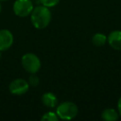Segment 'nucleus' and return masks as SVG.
<instances>
[{"label": "nucleus", "instance_id": "1", "mask_svg": "<svg viewBox=\"0 0 121 121\" xmlns=\"http://www.w3.org/2000/svg\"><path fill=\"white\" fill-rule=\"evenodd\" d=\"M31 16V22L35 28L42 30L50 24L52 20V13L49 8L43 5L37 6L32 10Z\"/></svg>", "mask_w": 121, "mask_h": 121}, {"label": "nucleus", "instance_id": "2", "mask_svg": "<svg viewBox=\"0 0 121 121\" xmlns=\"http://www.w3.org/2000/svg\"><path fill=\"white\" fill-rule=\"evenodd\" d=\"M56 114L62 120L73 119L78 114V107L71 101H65L59 104L56 108Z\"/></svg>", "mask_w": 121, "mask_h": 121}, {"label": "nucleus", "instance_id": "3", "mask_svg": "<svg viewBox=\"0 0 121 121\" xmlns=\"http://www.w3.org/2000/svg\"><path fill=\"white\" fill-rule=\"evenodd\" d=\"M21 63L23 69L30 74L37 73L40 71L42 66V63L39 57L36 54L31 53V52L26 53L22 56Z\"/></svg>", "mask_w": 121, "mask_h": 121}, {"label": "nucleus", "instance_id": "4", "mask_svg": "<svg viewBox=\"0 0 121 121\" xmlns=\"http://www.w3.org/2000/svg\"><path fill=\"white\" fill-rule=\"evenodd\" d=\"M33 9V4L31 0H16L13 6L14 14L19 17H26L29 16Z\"/></svg>", "mask_w": 121, "mask_h": 121}, {"label": "nucleus", "instance_id": "5", "mask_svg": "<svg viewBox=\"0 0 121 121\" xmlns=\"http://www.w3.org/2000/svg\"><path fill=\"white\" fill-rule=\"evenodd\" d=\"M28 81L22 78H17L12 81L9 84V89L11 94L14 95H22L26 94L29 90Z\"/></svg>", "mask_w": 121, "mask_h": 121}, {"label": "nucleus", "instance_id": "6", "mask_svg": "<svg viewBox=\"0 0 121 121\" xmlns=\"http://www.w3.org/2000/svg\"><path fill=\"white\" fill-rule=\"evenodd\" d=\"M13 35L8 29L0 30V51L4 52L10 48L13 44Z\"/></svg>", "mask_w": 121, "mask_h": 121}, {"label": "nucleus", "instance_id": "7", "mask_svg": "<svg viewBox=\"0 0 121 121\" xmlns=\"http://www.w3.org/2000/svg\"><path fill=\"white\" fill-rule=\"evenodd\" d=\"M107 42L114 50L121 51V31L111 32L107 37Z\"/></svg>", "mask_w": 121, "mask_h": 121}, {"label": "nucleus", "instance_id": "8", "mask_svg": "<svg viewBox=\"0 0 121 121\" xmlns=\"http://www.w3.org/2000/svg\"><path fill=\"white\" fill-rule=\"evenodd\" d=\"M42 102L48 108H55L57 105L58 99L56 95L52 92H46L42 96Z\"/></svg>", "mask_w": 121, "mask_h": 121}, {"label": "nucleus", "instance_id": "9", "mask_svg": "<svg viewBox=\"0 0 121 121\" xmlns=\"http://www.w3.org/2000/svg\"><path fill=\"white\" fill-rule=\"evenodd\" d=\"M119 113L112 108H107L101 114V118L105 121H115L119 119Z\"/></svg>", "mask_w": 121, "mask_h": 121}, {"label": "nucleus", "instance_id": "10", "mask_svg": "<svg viewBox=\"0 0 121 121\" xmlns=\"http://www.w3.org/2000/svg\"><path fill=\"white\" fill-rule=\"evenodd\" d=\"M106 42H107V36H105L103 33L98 32L92 37V43L95 47H102Z\"/></svg>", "mask_w": 121, "mask_h": 121}, {"label": "nucleus", "instance_id": "11", "mask_svg": "<svg viewBox=\"0 0 121 121\" xmlns=\"http://www.w3.org/2000/svg\"><path fill=\"white\" fill-rule=\"evenodd\" d=\"M41 119L43 121H58L59 117L56 114V113L52 112V111H49V112H47L43 114Z\"/></svg>", "mask_w": 121, "mask_h": 121}, {"label": "nucleus", "instance_id": "12", "mask_svg": "<svg viewBox=\"0 0 121 121\" xmlns=\"http://www.w3.org/2000/svg\"><path fill=\"white\" fill-rule=\"evenodd\" d=\"M39 83H40V79H39V77L36 74H32L29 76V79H28L29 86H32V87H36V86H38Z\"/></svg>", "mask_w": 121, "mask_h": 121}, {"label": "nucleus", "instance_id": "13", "mask_svg": "<svg viewBox=\"0 0 121 121\" xmlns=\"http://www.w3.org/2000/svg\"><path fill=\"white\" fill-rule=\"evenodd\" d=\"M59 2H60V0H40V3L42 4V5L47 8L55 7L56 5L59 4Z\"/></svg>", "mask_w": 121, "mask_h": 121}, {"label": "nucleus", "instance_id": "14", "mask_svg": "<svg viewBox=\"0 0 121 121\" xmlns=\"http://www.w3.org/2000/svg\"><path fill=\"white\" fill-rule=\"evenodd\" d=\"M117 107H118V111H119V114L121 116V97L119 98V100H118Z\"/></svg>", "mask_w": 121, "mask_h": 121}, {"label": "nucleus", "instance_id": "15", "mask_svg": "<svg viewBox=\"0 0 121 121\" xmlns=\"http://www.w3.org/2000/svg\"><path fill=\"white\" fill-rule=\"evenodd\" d=\"M1 12H2V4L0 3V13H1Z\"/></svg>", "mask_w": 121, "mask_h": 121}, {"label": "nucleus", "instance_id": "16", "mask_svg": "<svg viewBox=\"0 0 121 121\" xmlns=\"http://www.w3.org/2000/svg\"><path fill=\"white\" fill-rule=\"evenodd\" d=\"M2 57V51H0V59Z\"/></svg>", "mask_w": 121, "mask_h": 121}, {"label": "nucleus", "instance_id": "17", "mask_svg": "<svg viewBox=\"0 0 121 121\" xmlns=\"http://www.w3.org/2000/svg\"><path fill=\"white\" fill-rule=\"evenodd\" d=\"M4 1H8V0H0V2H4Z\"/></svg>", "mask_w": 121, "mask_h": 121}]
</instances>
